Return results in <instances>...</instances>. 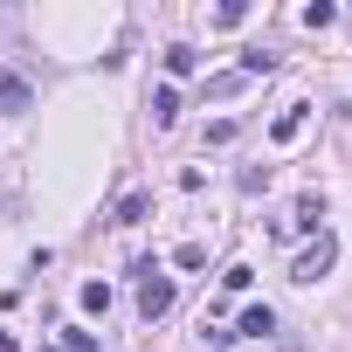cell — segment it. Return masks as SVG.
<instances>
[{"instance_id": "obj_13", "label": "cell", "mask_w": 352, "mask_h": 352, "mask_svg": "<svg viewBox=\"0 0 352 352\" xmlns=\"http://www.w3.org/2000/svg\"><path fill=\"white\" fill-rule=\"evenodd\" d=\"M173 263H180V270H201V263H208V249H201V242H180V249H173Z\"/></svg>"}, {"instance_id": "obj_6", "label": "cell", "mask_w": 352, "mask_h": 352, "mask_svg": "<svg viewBox=\"0 0 352 352\" xmlns=\"http://www.w3.org/2000/svg\"><path fill=\"white\" fill-rule=\"evenodd\" d=\"M297 228L324 235V194H304V201H297Z\"/></svg>"}, {"instance_id": "obj_9", "label": "cell", "mask_w": 352, "mask_h": 352, "mask_svg": "<svg viewBox=\"0 0 352 352\" xmlns=\"http://www.w3.org/2000/svg\"><path fill=\"white\" fill-rule=\"evenodd\" d=\"M194 63H201V56H194L187 42H173V49H166V76H194Z\"/></svg>"}, {"instance_id": "obj_10", "label": "cell", "mask_w": 352, "mask_h": 352, "mask_svg": "<svg viewBox=\"0 0 352 352\" xmlns=\"http://www.w3.org/2000/svg\"><path fill=\"white\" fill-rule=\"evenodd\" d=\"M249 90V76L242 69H228V76H208V97H242Z\"/></svg>"}, {"instance_id": "obj_3", "label": "cell", "mask_w": 352, "mask_h": 352, "mask_svg": "<svg viewBox=\"0 0 352 352\" xmlns=\"http://www.w3.org/2000/svg\"><path fill=\"white\" fill-rule=\"evenodd\" d=\"M0 111L8 118H21V111H35V90L14 76V69H0Z\"/></svg>"}, {"instance_id": "obj_14", "label": "cell", "mask_w": 352, "mask_h": 352, "mask_svg": "<svg viewBox=\"0 0 352 352\" xmlns=\"http://www.w3.org/2000/svg\"><path fill=\"white\" fill-rule=\"evenodd\" d=\"M221 283H228V290H249V283H256V270H249V263H228V276H221Z\"/></svg>"}, {"instance_id": "obj_8", "label": "cell", "mask_w": 352, "mask_h": 352, "mask_svg": "<svg viewBox=\"0 0 352 352\" xmlns=\"http://www.w3.org/2000/svg\"><path fill=\"white\" fill-rule=\"evenodd\" d=\"M297 131H304V104H290V111H283V118L270 124V138H276V145H290Z\"/></svg>"}, {"instance_id": "obj_7", "label": "cell", "mask_w": 352, "mask_h": 352, "mask_svg": "<svg viewBox=\"0 0 352 352\" xmlns=\"http://www.w3.org/2000/svg\"><path fill=\"white\" fill-rule=\"evenodd\" d=\"M173 118H180V90H152V124H173Z\"/></svg>"}, {"instance_id": "obj_11", "label": "cell", "mask_w": 352, "mask_h": 352, "mask_svg": "<svg viewBox=\"0 0 352 352\" xmlns=\"http://www.w3.org/2000/svg\"><path fill=\"white\" fill-rule=\"evenodd\" d=\"M76 297H83V311H90V318H104V311H111V283H83Z\"/></svg>"}, {"instance_id": "obj_15", "label": "cell", "mask_w": 352, "mask_h": 352, "mask_svg": "<svg viewBox=\"0 0 352 352\" xmlns=\"http://www.w3.org/2000/svg\"><path fill=\"white\" fill-rule=\"evenodd\" d=\"M63 352H97V338H90V331H69V338H63Z\"/></svg>"}, {"instance_id": "obj_2", "label": "cell", "mask_w": 352, "mask_h": 352, "mask_svg": "<svg viewBox=\"0 0 352 352\" xmlns=\"http://www.w3.org/2000/svg\"><path fill=\"white\" fill-rule=\"evenodd\" d=\"M331 263H338V242H331V235H318V242H311V249L290 263V283H318Z\"/></svg>"}, {"instance_id": "obj_5", "label": "cell", "mask_w": 352, "mask_h": 352, "mask_svg": "<svg viewBox=\"0 0 352 352\" xmlns=\"http://www.w3.org/2000/svg\"><path fill=\"white\" fill-rule=\"evenodd\" d=\"M235 331H242V338H270V331H276V311H270V304H249Z\"/></svg>"}, {"instance_id": "obj_1", "label": "cell", "mask_w": 352, "mask_h": 352, "mask_svg": "<svg viewBox=\"0 0 352 352\" xmlns=\"http://www.w3.org/2000/svg\"><path fill=\"white\" fill-rule=\"evenodd\" d=\"M138 276H145V283H138V318L152 324V318H166V311H173V283H166L152 263H138Z\"/></svg>"}, {"instance_id": "obj_4", "label": "cell", "mask_w": 352, "mask_h": 352, "mask_svg": "<svg viewBox=\"0 0 352 352\" xmlns=\"http://www.w3.org/2000/svg\"><path fill=\"white\" fill-rule=\"evenodd\" d=\"M145 214H152V194H124V201L111 208V228H138Z\"/></svg>"}, {"instance_id": "obj_12", "label": "cell", "mask_w": 352, "mask_h": 352, "mask_svg": "<svg viewBox=\"0 0 352 352\" xmlns=\"http://www.w3.org/2000/svg\"><path fill=\"white\" fill-rule=\"evenodd\" d=\"M331 21H338L331 0H311V8H304V28H331Z\"/></svg>"}]
</instances>
